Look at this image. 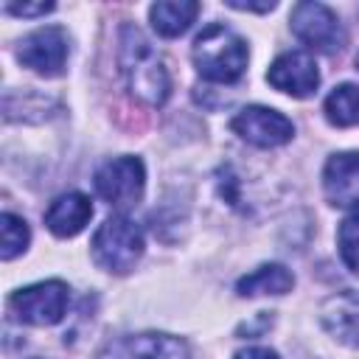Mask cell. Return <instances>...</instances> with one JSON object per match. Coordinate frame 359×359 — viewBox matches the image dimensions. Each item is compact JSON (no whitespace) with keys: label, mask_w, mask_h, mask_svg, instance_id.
Instances as JSON below:
<instances>
[{"label":"cell","mask_w":359,"mask_h":359,"mask_svg":"<svg viewBox=\"0 0 359 359\" xmlns=\"http://www.w3.org/2000/svg\"><path fill=\"white\" fill-rule=\"evenodd\" d=\"M323 191L334 208L359 210V151H337L323 168Z\"/></svg>","instance_id":"obj_10"},{"label":"cell","mask_w":359,"mask_h":359,"mask_svg":"<svg viewBox=\"0 0 359 359\" xmlns=\"http://www.w3.org/2000/svg\"><path fill=\"white\" fill-rule=\"evenodd\" d=\"M191 56H194L196 73L202 79L230 84V81L241 79V73L247 67V42L227 25L210 22L208 28H202L196 34Z\"/></svg>","instance_id":"obj_2"},{"label":"cell","mask_w":359,"mask_h":359,"mask_svg":"<svg viewBox=\"0 0 359 359\" xmlns=\"http://www.w3.org/2000/svg\"><path fill=\"white\" fill-rule=\"evenodd\" d=\"M101 359H191V356H188V345L180 337L149 331L109 345V351Z\"/></svg>","instance_id":"obj_11"},{"label":"cell","mask_w":359,"mask_h":359,"mask_svg":"<svg viewBox=\"0 0 359 359\" xmlns=\"http://www.w3.org/2000/svg\"><path fill=\"white\" fill-rule=\"evenodd\" d=\"M95 194L109 202L112 208H129L137 205V199L143 196V185H146V168L140 163V157L123 154L115 160H107L95 177H93Z\"/></svg>","instance_id":"obj_6"},{"label":"cell","mask_w":359,"mask_h":359,"mask_svg":"<svg viewBox=\"0 0 359 359\" xmlns=\"http://www.w3.org/2000/svg\"><path fill=\"white\" fill-rule=\"evenodd\" d=\"M93 261L115 275H126L143 255V230L129 216H109L93 236Z\"/></svg>","instance_id":"obj_3"},{"label":"cell","mask_w":359,"mask_h":359,"mask_svg":"<svg viewBox=\"0 0 359 359\" xmlns=\"http://www.w3.org/2000/svg\"><path fill=\"white\" fill-rule=\"evenodd\" d=\"M294 286V275L283 264H264L244 278H238L236 292L241 297H258V294H286Z\"/></svg>","instance_id":"obj_14"},{"label":"cell","mask_w":359,"mask_h":359,"mask_svg":"<svg viewBox=\"0 0 359 359\" xmlns=\"http://www.w3.org/2000/svg\"><path fill=\"white\" fill-rule=\"evenodd\" d=\"M53 8H56L53 3H22V6L6 3V11L17 14V17H39V14H48V11H53Z\"/></svg>","instance_id":"obj_19"},{"label":"cell","mask_w":359,"mask_h":359,"mask_svg":"<svg viewBox=\"0 0 359 359\" xmlns=\"http://www.w3.org/2000/svg\"><path fill=\"white\" fill-rule=\"evenodd\" d=\"M230 8H238V11H272L275 3H238V0H227Z\"/></svg>","instance_id":"obj_21"},{"label":"cell","mask_w":359,"mask_h":359,"mask_svg":"<svg viewBox=\"0 0 359 359\" xmlns=\"http://www.w3.org/2000/svg\"><path fill=\"white\" fill-rule=\"evenodd\" d=\"M323 328L342 345L359 348V292H339L320 309Z\"/></svg>","instance_id":"obj_12"},{"label":"cell","mask_w":359,"mask_h":359,"mask_svg":"<svg viewBox=\"0 0 359 359\" xmlns=\"http://www.w3.org/2000/svg\"><path fill=\"white\" fill-rule=\"evenodd\" d=\"M233 359H280V356H278V351H272V348H264V345H252V348H244V351H238Z\"/></svg>","instance_id":"obj_20"},{"label":"cell","mask_w":359,"mask_h":359,"mask_svg":"<svg viewBox=\"0 0 359 359\" xmlns=\"http://www.w3.org/2000/svg\"><path fill=\"white\" fill-rule=\"evenodd\" d=\"M118 65L129 93L146 107H163L171 95V76L154 45L132 22L121 25L118 34Z\"/></svg>","instance_id":"obj_1"},{"label":"cell","mask_w":359,"mask_h":359,"mask_svg":"<svg viewBox=\"0 0 359 359\" xmlns=\"http://www.w3.org/2000/svg\"><path fill=\"white\" fill-rule=\"evenodd\" d=\"M356 67H359V53H356Z\"/></svg>","instance_id":"obj_22"},{"label":"cell","mask_w":359,"mask_h":359,"mask_svg":"<svg viewBox=\"0 0 359 359\" xmlns=\"http://www.w3.org/2000/svg\"><path fill=\"white\" fill-rule=\"evenodd\" d=\"M289 25L292 34L317 53H337L345 45V31L339 17L323 3H311V0L297 3L289 14Z\"/></svg>","instance_id":"obj_5"},{"label":"cell","mask_w":359,"mask_h":359,"mask_svg":"<svg viewBox=\"0 0 359 359\" xmlns=\"http://www.w3.org/2000/svg\"><path fill=\"white\" fill-rule=\"evenodd\" d=\"M67 53H70L67 34L59 25H45V28H36V31L25 34L20 48H17L20 65L45 76V79H53L65 70Z\"/></svg>","instance_id":"obj_7"},{"label":"cell","mask_w":359,"mask_h":359,"mask_svg":"<svg viewBox=\"0 0 359 359\" xmlns=\"http://www.w3.org/2000/svg\"><path fill=\"white\" fill-rule=\"evenodd\" d=\"M337 244H339V255L345 261V266L351 272H359V210L351 213L337 233Z\"/></svg>","instance_id":"obj_18"},{"label":"cell","mask_w":359,"mask_h":359,"mask_svg":"<svg viewBox=\"0 0 359 359\" xmlns=\"http://www.w3.org/2000/svg\"><path fill=\"white\" fill-rule=\"evenodd\" d=\"M196 14H199V3H194V0H163L149 8L151 28L168 39L188 31V25L196 20Z\"/></svg>","instance_id":"obj_15"},{"label":"cell","mask_w":359,"mask_h":359,"mask_svg":"<svg viewBox=\"0 0 359 359\" xmlns=\"http://www.w3.org/2000/svg\"><path fill=\"white\" fill-rule=\"evenodd\" d=\"M230 129L241 140H247V143H252L258 149L283 146L294 135V123L283 112L261 107V104H252V107H244L241 112H236L233 121H230Z\"/></svg>","instance_id":"obj_8"},{"label":"cell","mask_w":359,"mask_h":359,"mask_svg":"<svg viewBox=\"0 0 359 359\" xmlns=\"http://www.w3.org/2000/svg\"><path fill=\"white\" fill-rule=\"evenodd\" d=\"M31 241V230L25 224V219L14 216V213H3L0 216V258L11 261L17 258Z\"/></svg>","instance_id":"obj_17"},{"label":"cell","mask_w":359,"mask_h":359,"mask_svg":"<svg viewBox=\"0 0 359 359\" xmlns=\"http://www.w3.org/2000/svg\"><path fill=\"white\" fill-rule=\"evenodd\" d=\"M70 289L65 280H39L8 297V311L28 325H56L67 314Z\"/></svg>","instance_id":"obj_4"},{"label":"cell","mask_w":359,"mask_h":359,"mask_svg":"<svg viewBox=\"0 0 359 359\" xmlns=\"http://www.w3.org/2000/svg\"><path fill=\"white\" fill-rule=\"evenodd\" d=\"M90 219H93V205L79 191H67V194L56 196L50 202V208L45 210V227L59 238L79 236L90 224Z\"/></svg>","instance_id":"obj_13"},{"label":"cell","mask_w":359,"mask_h":359,"mask_svg":"<svg viewBox=\"0 0 359 359\" xmlns=\"http://www.w3.org/2000/svg\"><path fill=\"white\" fill-rule=\"evenodd\" d=\"M266 81L275 90H280V93H286L292 98H306V95H311L317 90L320 70H317V62H314L311 53H306V50H286V53H280L269 65Z\"/></svg>","instance_id":"obj_9"},{"label":"cell","mask_w":359,"mask_h":359,"mask_svg":"<svg viewBox=\"0 0 359 359\" xmlns=\"http://www.w3.org/2000/svg\"><path fill=\"white\" fill-rule=\"evenodd\" d=\"M323 112L331 126H356L359 123V87L339 84L325 95Z\"/></svg>","instance_id":"obj_16"}]
</instances>
